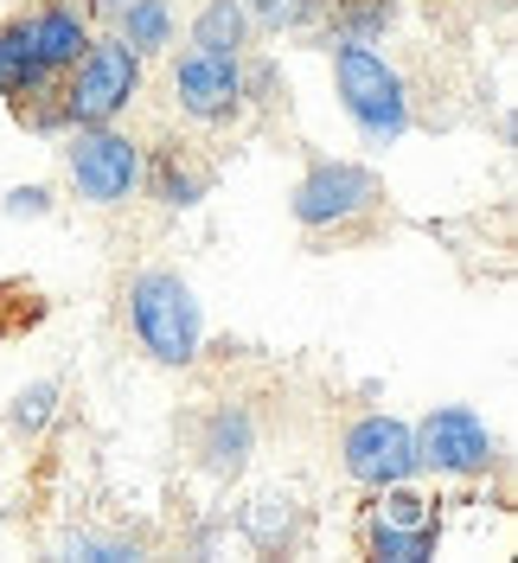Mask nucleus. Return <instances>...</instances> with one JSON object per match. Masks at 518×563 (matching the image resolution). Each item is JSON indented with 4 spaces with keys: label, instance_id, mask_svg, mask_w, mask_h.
<instances>
[{
    "label": "nucleus",
    "instance_id": "f257e3e1",
    "mask_svg": "<svg viewBox=\"0 0 518 563\" xmlns=\"http://www.w3.org/2000/svg\"><path fill=\"white\" fill-rule=\"evenodd\" d=\"M122 320H129V333H135V346L154 358V365H167V372H186V365H199V352H206V308H199V288L167 269V263H147L129 276L122 288Z\"/></svg>",
    "mask_w": 518,
    "mask_h": 563
},
{
    "label": "nucleus",
    "instance_id": "f03ea898",
    "mask_svg": "<svg viewBox=\"0 0 518 563\" xmlns=\"http://www.w3.org/2000/svg\"><path fill=\"white\" fill-rule=\"evenodd\" d=\"M333 97H340L345 122L359 129L365 147H397L416 122V97L410 77L397 70V58H384L378 45H352V38H333Z\"/></svg>",
    "mask_w": 518,
    "mask_h": 563
},
{
    "label": "nucleus",
    "instance_id": "7ed1b4c3",
    "mask_svg": "<svg viewBox=\"0 0 518 563\" xmlns=\"http://www.w3.org/2000/svg\"><path fill=\"white\" fill-rule=\"evenodd\" d=\"M141 97H147V58H135L109 26H97V38L84 45V58L58 77V103H65L70 129L122 122Z\"/></svg>",
    "mask_w": 518,
    "mask_h": 563
},
{
    "label": "nucleus",
    "instance_id": "20e7f679",
    "mask_svg": "<svg viewBox=\"0 0 518 563\" xmlns=\"http://www.w3.org/2000/svg\"><path fill=\"white\" fill-rule=\"evenodd\" d=\"M65 186L77 206L90 211H122L141 199V161H147V141H135L122 122L103 129H70L65 141Z\"/></svg>",
    "mask_w": 518,
    "mask_h": 563
},
{
    "label": "nucleus",
    "instance_id": "39448f33",
    "mask_svg": "<svg viewBox=\"0 0 518 563\" xmlns=\"http://www.w3.org/2000/svg\"><path fill=\"white\" fill-rule=\"evenodd\" d=\"M384 211V174L365 161H313L288 192V218L313 238H345Z\"/></svg>",
    "mask_w": 518,
    "mask_h": 563
},
{
    "label": "nucleus",
    "instance_id": "423d86ee",
    "mask_svg": "<svg viewBox=\"0 0 518 563\" xmlns=\"http://www.w3.org/2000/svg\"><path fill=\"white\" fill-rule=\"evenodd\" d=\"M410 429H416V461L436 481H486L499 467V429L474 404H436Z\"/></svg>",
    "mask_w": 518,
    "mask_h": 563
},
{
    "label": "nucleus",
    "instance_id": "0eeeda50",
    "mask_svg": "<svg viewBox=\"0 0 518 563\" xmlns=\"http://www.w3.org/2000/svg\"><path fill=\"white\" fill-rule=\"evenodd\" d=\"M167 90L173 109L199 129H231L243 115V58L231 52H206V45H173L167 52Z\"/></svg>",
    "mask_w": 518,
    "mask_h": 563
},
{
    "label": "nucleus",
    "instance_id": "6e6552de",
    "mask_svg": "<svg viewBox=\"0 0 518 563\" xmlns=\"http://www.w3.org/2000/svg\"><path fill=\"white\" fill-rule=\"evenodd\" d=\"M340 474L352 487L378 493L397 481H422V461H416V429L390 410H365V417L345 422L340 435Z\"/></svg>",
    "mask_w": 518,
    "mask_h": 563
},
{
    "label": "nucleus",
    "instance_id": "1a4fd4ad",
    "mask_svg": "<svg viewBox=\"0 0 518 563\" xmlns=\"http://www.w3.org/2000/svg\"><path fill=\"white\" fill-rule=\"evenodd\" d=\"M192 455H199V467L211 481H243L250 461H256V410L238 404V397L211 404L199 417V429H192Z\"/></svg>",
    "mask_w": 518,
    "mask_h": 563
},
{
    "label": "nucleus",
    "instance_id": "9d476101",
    "mask_svg": "<svg viewBox=\"0 0 518 563\" xmlns=\"http://www.w3.org/2000/svg\"><path fill=\"white\" fill-rule=\"evenodd\" d=\"M13 26L26 33L33 58L52 70V77H65V70L84 58V45L97 38L90 13H84L77 0H33V7H20V13H13Z\"/></svg>",
    "mask_w": 518,
    "mask_h": 563
},
{
    "label": "nucleus",
    "instance_id": "9b49d317",
    "mask_svg": "<svg viewBox=\"0 0 518 563\" xmlns=\"http://www.w3.org/2000/svg\"><path fill=\"white\" fill-rule=\"evenodd\" d=\"M141 192L167 211H192L211 192V167L186 141H154L147 161H141Z\"/></svg>",
    "mask_w": 518,
    "mask_h": 563
},
{
    "label": "nucleus",
    "instance_id": "f8f14e48",
    "mask_svg": "<svg viewBox=\"0 0 518 563\" xmlns=\"http://www.w3.org/2000/svg\"><path fill=\"white\" fill-rule=\"evenodd\" d=\"M109 33L122 38L135 58H167L173 45H179V0H129L115 20H109Z\"/></svg>",
    "mask_w": 518,
    "mask_h": 563
},
{
    "label": "nucleus",
    "instance_id": "ddd939ff",
    "mask_svg": "<svg viewBox=\"0 0 518 563\" xmlns=\"http://www.w3.org/2000/svg\"><path fill=\"white\" fill-rule=\"evenodd\" d=\"M397 13H404V0H327V13H320V45H333V38L384 45V38L397 33Z\"/></svg>",
    "mask_w": 518,
    "mask_h": 563
},
{
    "label": "nucleus",
    "instance_id": "4468645a",
    "mask_svg": "<svg viewBox=\"0 0 518 563\" xmlns=\"http://www.w3.org/2000/svg\"><path fill=\"white\" fill-rule=\"evenodd\" d=\"M256 38L263 33H256V20L243 13V0H199L192 20H186V45H206V52H231V58H243Z\"/></svg>",
    "mask_w": 518,
    "mask_h": 563
},
{
    "label": "nucleus",
    "instance_id": "2eb2a0df",
    "mask_svg": "<svg viewBox=\"0 0 518 563\" xmlns=\"http://www.w3.org/2000/svg\"><path fill=\"white\" fill-rule=\"evenodd\" d=\"M365 526H384V531H442V499H436V493H422V481H397V487L372 493Z\"/></svg>",
    "mask_w": 518,
    "mask_h": 563
},
{
    "label": "nucleus",
    "instance_id": "dca6fc26",
    "mask_svg": "<svg viewBox=\"0 0 518 563\" xmlns=\"http://www.w3.org/2000/svg\"><path fill=\"white\" fill-rule=\"evenodd\" d=\"M45 90H58V77L33 58V45L13 20H0V103H26V97H45Z\"/></svg>",
    "mask_w": 518,
    "mask_h": 563
},
{
    "label": "nucleus",
    "instance_id": "f3484780",
    "mask_svg": "<svg viewBox=\"0 0 518 563\" xmlns=\"http://www.w3.org/2000/svg\"><path fill=\"white\" fill-rule=\"evenodd\" d=\"M301 526H308V506H301L295 493H263V499L243 506V531H250V544H263V551H295V544H301Z\"/></svg>",
    "mask_w": 518,
    "mask_h": 563
},
{
    "label": "nucleus",
    "instance_id": "a211bd4d",
    "mask_svg": "<svg viewBox=\"0 0 518 563\" xmlns=\"http://www.w3.org/2000/svg\"><path fill=\"white\" fill-rule=\"evenodd\" d=\"M243 13L256 20V33L295 38V33H320V13H327V0H243Z\"/></svg>",
    "mask_w": 518,
    "mask_h": 563
},
{
    "label": "nucleus",
    "instance_id": "6ab92c4d",
    "mask_svg": "<svg viewBox=\"0 0 518 563\" xmlns=\"http://www.w3.org/2000/svg\"><path fill=\"white\" fill-rule=\"evenodd\" d=\"M365 558L378 563H436L442 551V531H384V526H359Z\"/></svg>",
    "mask_w": 518,
    "mask_h": 563
},
{
    "label": "nucleus",
    "instance_id": "aec40b11",
    "mask_svg": "<svg viewBox=\"0 0 518 563\" xmlns=\"http://www.w3.org/2000/svg\"><path fill=\"white\" fill-rule=\"evenodd\" d=\"M58 397H65V390L52 385V378H33L26 390H13V404H7V429L26 435V442H38V435L58 422Z\"/></svg>",
    "mask_w": 518,
    "mask_h": 563
},
{
    "label": "nucleus",
    "instance_id": "412c9836",
    "mask_svg": "<svg viewBox=\"0 0 518 563\" xmlns=\"http://www.w3.org/2000/svg\"><path fill=\"white\" fill-rule=\"evenodd\" d=\"M288 103V70L269 52H243V109H282Z\"/></svg>",
    "mask_w": 518,
    "mask_h": 563
},
{
    "label": "nucleus",
    "instance_id": "4be33fe9",
    "mask_svg": "<svg viewBox=\"0 0 518 563\" xmlns=\"http://www.w3.org/2000/svg\"><path fill=\"white\" fill-rule=\"evenodd\" d=\"M13 115H20V129H33L38 141H65L70 135V115L65 103H58V90H45V97H26V103H7Z\"/></svg>",
    "mask_w": 518,
    "mask_h": 563
},
{
    "label": "nucleus",
    "instance_id": "5701e85b",
    "mask_svg": "<svg viewBox=\"0 0 518 563\" xmlns=\"http://www.w3.org/2000/svg\"><path fill=\"white\" fill-rule=\"evenodd\" d=\"M65 558H90V563H135L141 544L135 538H115V531H70Z\"/></svg>",
    "mask_w": 518,
    "mask_h": 563
},
{
    "label": "nucleus",
    "instance_id": "b1692460",
    "mask_svg": "<svg viewBox=\"0 0 518 563\" xmlns=\"http://www.w3.org/2000/svg\"><path fill=\"white\" fill-rule=\"evenodd\" d=\"M0 211H7V218H52V211H58V199H52V186H13V192H7V199H0Z\"/></svg>",
    "mask_w": 518,
    "mask_h": 563
},
{
    "label": "nucleus",
    "instance_id": "393cba45",
    "mask_svg": "<svg viewBox=\"0 0 518 563\" xmlns=\"http://www.w3.org/2000/svg\"><path fill=\"white\" fill-rule=\"evenodd\" d=\"M77 7L90 13V26H109V20H115V13H122L129 0H77Z\"/></svg>",
    "mask_w": 518,
    "mask_h": 563
},
{
    "label": "nucleus",
    "instance_id": "a878e982",
    "mask_svg": "<svg viewBox=\"0 0 518 563\" xmlns=\"http://www.w3.org/2000/svg\"><path fill=\"white\" fill-rule=\"evenodd\" d=\"M0 314H7V288H0ZM0 333H7V320H0Z\"/></svg>",
    "mask_w": 518,
    "mask_h": 563
}]
</instances>
